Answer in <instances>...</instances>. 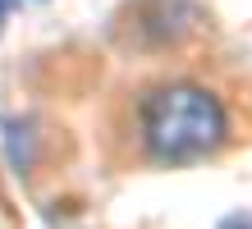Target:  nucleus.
Masks as SVG:
<instances>
[{"instance_id":"nucleus-1","label":"nucleus","mask_w":252,"mask_h":229,"mask_svg":"<svg viewBox=\"0 0 252 229\" xmlns=\"http://www.w3.org/2000/svg\"><path fill=\"white\" fill-rule=\"evenodd\" d=\"M120 133L133 161L142 165H192L229 147L234 115L211 83L170 73V78L142 83L128 97V119Z\"/></svg>"},{"instance_id":"nucleus-2","label":"nucleus","mask_w":252,"mask_h":229,"mask_svg":"<svg viewBox=\"0 0 252 229\" xmlns=\"http://www.w3.org/2000/svg\"><path fill=\"white\" fill-rule=\"evenodd\" d=\"M9 5H14V0H0V33H5V19H9Z\"/></svg>"}]
</instances>
